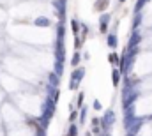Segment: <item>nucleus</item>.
<instances>
[{"label":"nucleus","instance_id":"nucleus-1","mask_svg":"<svg viewBox=\"0 0 152 136\" xmlns=\"http://www.w3.org/2000/svg\"><path fill=\"white\" fill-rule=\"evenodd\" d=\"M83 78H85V67H81V65H78L71 74H69V90H78V87H80V83L83 81Z\"/></svg>","mask_w":152,"mask_h":136},{"label":"nucleus","instance_id":"nucleus-2","mask_svg":"<svg viewBox=\"0 0 152 136\" xmlns=\"http://www.w3.org/2000/svg\"><path fill=\"white\" fill-rule=\"evenodd\" d=\"M106 44H108L110 50H117L119 48V35H117V32H110L106 35Z\"/></svg>","mask_w":152,"mask_h":136},{"label":"nucleus","instance_id":"nucleus-3","mask_svg":"<svg viewBox=\"0 0 152 136\" xmlns=\"http://www.w3.org/2000/svg\"><path fill=\"white\" fill-rule=\"evenodd\" d=\"M112 21V16L110 14H103L99 18V32L101 34H108V23Z\"/></svg>","mask_w":152,"mask_h":136},{"label":"nucleus","instance_id":"nucleus-4","mask_svg":"<svg viewBox=\"0 0 152 136\" xmlns=\"http://www.w3.org/2000/svg\"><path fill=\"white\" fill-rule=\"evenodd\" d=\"M108 5H110V0H94V11L96 12H103V11H106L108 9Z\"/></svg>","mask_w":152,"mask_h":136},{"label":"nucleus","instance_id":"nucleus-5","mask_svg":"<svg viewBox=\"0 0 152 136\" xmlns=\"http://www.w3.org/2000/svg\"><path fill=\"white\" fill-rule=\"evenodd\" d=\"M119 62H120V55L115 53V51H112V53L108 55V64H110V65H119Z\"/></svg>","mask_w":152,"mask_h":136},{"label":"nucleus","instance_id":"nucleus-6","mask_svg":"<svg viewBox=\"0 0 152 136\" xmlns=\"http://www.w3.org/2000/svg\"><path fill=\"white\" fill-rule=\"evenodd\" d=\"M34 23H35L37 27H50V25H51V21H50L46 16H41V18H37Z\"/></svg>","mask_w":152,"mask_h":136},{"label":"nucleus","instance_id":"nucleus-7","mask_svg":"<svg viewBox=\"0 0 152 136\" xmlns=\"http://www.w3.org/2000/svg\"><path fill=\"white\" fill-rule=\"evenodd\" d=\"M80 62H81V53H80V51H74V55H73V58H71V65H73V67H78Z\"/></svg>","mask_w":152,"mask_h":136},{"label":"nucleus","instance_id":"nucleus-8","mask_svg":"<svg viewBox=\"0 0 152 136\" xmlns=\"http://www.w3.org/2000/svg\"><path fill=\"white\" fill-rule=\"evenodd\" d=\"M112 80H113V87H119V83H120V69H115L112 73Z\"/></svg>","mask_w":152,"mask_h":136},{"label":"nucleus","instance_id":"nucleus-9","mask_svg":"<svg viewBox=\"0 0 152 136\" xmlns=\"http://www.w3.org/2000/svg\"><path fill=\"white\" fill-rule=\"evenodd\" d=\"M83 101H85V92H78V97H76V108L78 110L83 106Z\"/></svg>","mask_w":152,"mask_h":136},{"label":"nucleus","instance_id":"nucleus-10","mask_svg":"<svg viewBox=\"0 0 152 136\" xmlns=\"http://www.w3.org/2000/svg\"><path fill=\"white\" fill-rule=\"evenodd\" d=\"M71 28H73V34L74 35H80V23L76 19H71Z\"/></svg>","mask_w":152,"mask_h":136},{"label":"nucleus","instance_id":"nucleus-11","mask_svg":"<svg viewBox=\"0 0 152 136\" xmlns=\"http://www.w3.org/2000/svg\"><path fill=\"white\" fill-rule=\"evenodd\" d=\"M92 108H94L96 112H101V110H103V104H101V101H99V99H94V103H92Z\"/></svg>","mask_w":152,"mask_h":136},{"label":"nucleus","instance_id":"nucleus-12","mask_svg":"<svg viewBox=\"0 0 152 136\" xmlns=\"http://www.w3.org/2000/svg\"><path fill=\"white\" fill-rule=\"evenodd\" d=\"M76 135H78V127H76L74 124H71V127H69V133H67L66 136H76Z\"/></svg>","mask_w":152,"mask_h":136},{"label":"nucleus","instance_id":"nucleus-13","mask_svg":"<svg viewBox=\"0 0 152 136\" xmlns=\"http://www.w3.org/2000/svg\"><path fill=\"white\" fill-rule=\"evenodd\" d=\"M81 58H85V60H89V58H90V53H89V51H83V55H81Z\"/></svg>","mask_w":152,"mask_h":136},{"label":"nucleus","instance_id":"nucleus-14","mask_svg":"<svg viewBox=\"0 0 152 136\" xmlns=\"http://www.w3.org/2000/svg\"><path fill=\"white\" fill-rule=\"evenodd\" d=\"M117 2H119V4H126V0H117Z\"/></svg>","mask_w":152,"mask_h":136}]
</instances>
